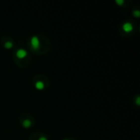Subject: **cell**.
<instances>
[{
  "label": "cell",
  "instance_id": "1",
  "mask_svg": "<svg viewBox=\"0 0 140 140\" xmlns=\"http://www.w3.org/2000/svg\"><path fill=\"white\" fill-rule=\"evenodd\" d=\"M49 39L44 34H35L31 35L27 40V49L30 53L41 56L47 54L51 49Z\"/></svg>",
  "mask_w": 140,
  "mask_h": 140
},
{
  "label": "cell",
  "instance_id": "2",
  "mask_svg": "<svg viewBox=\"0 0 140 140\" xmlns=\"http://www.w3.org/2000/svg\"><path fill=\"white\" fill-rule=\"evenodd\" d=\"M13 49L12 57L16 65L22 69L28 67L31 61V56L27 48L19 45V46H15Z\"/></svg>",
  "mask_w": 140,
  "mask_h": 140
},
{
  "label": "cell",
  "instance_id": "3",
  "mask_svg": "<svg viewBox=\"0 0 140 140\" xmlns=\"http://www.w3.org/2000/svg\"><path fill=\"white\" fill-rule=\"evenodd\" d=\"M138 30V25L136 21L132 19L124 21L120 25L119 32L120 34L124 38H129L133 36Z\"/></svg>",
  "mask_w": 140,
  "mask_h": 140
},
{
  "label": "cell",
  "instance_id": "4",
  "mask_svg": "<svg viewBox=\"0 0 140 140\" xmlns=\"http://www.w3.org/2000/svg\"><path fill=\"white\" fill-rule=\"evenodd\" d=\"M32 84L34 88L38 91H44L50 85L48 78L44 74H37L32 79Z\"/></svg>",
  "mask_w": 140,
  "mask_h": 140
},
{
  "label": "cell",
  "instance_id": "5",
  "mask_svg": "<svg viewBox=\"0 0 140 140\" xmlns=\"http://www.w3.org/2000/svg\"><path fill=\"white\" fill-rule=\"evenodd\" d=\"M19 123L21 126L24 129H30L32 128L34 124L35 120L33 116H31L29 113H23L19 118Z\"/></svg>",
  "mask_w": 140,
  "mask_h": 140
},
{
  "label": "cell",
  "instance_id": "6",
  "mask_svg": "<svg viewBox=\"0 0 140 140\" xmlns=\"http://www.w3.org/2000/svg\"><path fill=\"white\" fill-rule=\"evenodd\" d=\"M0 44L2 45L3 48L7 50L13 49L16 46L14 40L9 35H4L0 39Z\"/></svg>",
  "mask_w": 140,
  "mask_h": 140
},
{
  "label": "cell",
  "instance_id": "7",
  "mask_svg": "<svg viewBox=\"0 0 140 140\" xmlns=\"http://www.w3.org/2000/svg\"><path fill=\"white\" fill-rule=\"evenodd\" d=\"M28 140H49V138L45 133L37 131L31 133L30 137H29Z\"/></svg>",
  "mask_w": 140,
  "mask_h": 140
},
{
  "label": "cell",
  "instance_id": "8",
  "mask_svg": "<svg viewBox=\"0 0 140 140\" xmlns=\"http://www.w3.org/2000/svg\"><path fill=\"white\" fill-rule=\"evenodd\" d=\"M115 3L118 7L120 8H126L128 7L130 4V1H126V0H116Z\"/></svg>",
  "mask_w": 140,
  "mask_h": 140
},
{
  "label": "cell",
  "instance_id": "9",
  "mask_svg": "<svg viewBox=\"0 0 140 140\" xmlns=\"http://www.w3.org/2000/svg\"><path fill=\"white\" fill-rule=\"evenodd\" d=\"M131 14L133 16V18H135V19H138L140 17V10H139V8L138 7H134L133 9H132V12H131Z\"/></svg>",
  "mask_w": 140,
  "mask_h": 140
},
{
  "label": "cell",
  "instance_id": "10",
  "mask_svg": "<svg viewBox=\"0 0 140 140\" xmlns=\"http://www.w3.org/2000/svg\"><path fill=\"white\" fill-rule=\"evenodd\" d=\"M133 102L137 107H139V106H140V95L138 93H137L136 95L133 97Z\"/></svg>",
  "mask_w": 140,
  "mask_h": 140
},
{
  "label": "cell",
  "instance_id": "11",
  "mask_svg": "<svg viewBox=\"0 0 140 140\" xmlns=\"http://www.w3.org/2000/svg\"><path fill=\"white\" fill-rule=\"evenodd\" d=\"M61 140H77L76 138H74V137H66V138H64Z\"/></svg>",
  "mask_w": 140,
  "mask_h": 140
}]
</instances>
